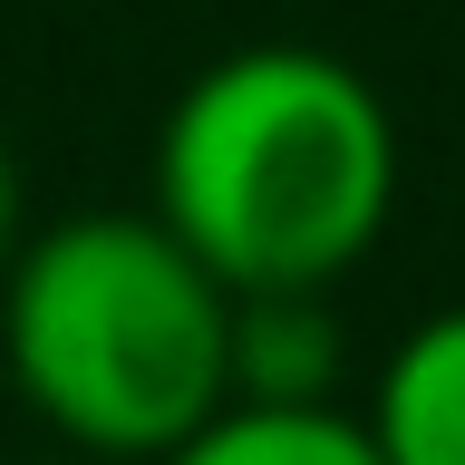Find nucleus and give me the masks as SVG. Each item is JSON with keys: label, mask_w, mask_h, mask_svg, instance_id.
<instances>
[{"label": "nucleus", "mask_w": 465, "mask_h": 465, "mask_svg": "<svg viewBox=\"0 0 465 465\" xmlns=\"http://www.w3.org/2000/svg\"><path fill=\"white\" fill-rule=\"evenodd\" d=\"M29 465H97V456H68V446H58V456H29Z\"/></svg>", "instance_id": "nucleus-7"}, {"label": "nucleus", "mask_w": 465, "mask_h": 465, "mask_svg": "<svg viewBox=\"0 0 465 465\" xmlns=\"http://www.w3.org/2000/svg\"><path fill=\"white\" fill-rule=\"evenodd\" d=\"M359 417L388 465H465V301L407 320Z\"/></svg>", "instance_id": "nucleus-3"}, {"label": "nucleus", "mask_w": 465, "mask_h": 465, "mask_svg": "<svg viewBox=\"0 0 465 465\" xmlns=\"http://www.w3.org/2000/svg\"><path fill=\"white\" fill-rule=\"evenodd\" d=\"M29 242V184H20V155H10V136H0V272L20 262Z\"/></svg>", "instance_id": "nucleus-6"}, {"label": "nucleus", "mask_w": 465, "mask_h": 465, "mask_svg": "<svg viewBox=\"0 0 465 465\" xmlns=\"http://www.w3.org/2000/svg\"><path fill=\"white\" fill-rule=\"evenodd\" d=\"M349 388V330L330 291H232V398L320 407Z\"/></svg>", "instance_id": "nucleus-4"}, {"label": "nucleus", "mask_w": 465, "mask_h": 465, "mask_svg": "<svg viewBox=\"0 0 465 465\" xmlns=\"http://www.w3.org/2000/svg\"><path fill=\"white\" fill-rule=\"evenodd\" d=\"M0 378L68 456L155 465L232 398V282L155 203L39 223L0 272Z\"/></svg>", "instance_id": "nucleus-2"}, {"label": "nucleus", "mask_w": 465, "mask_h": 465, "mask_svg": "<svg viewBox=\"0 0 465 465\" xmlns=\"http://www.w3.org/2000/svg\"><path fill=\"white\" fill-rule=\"evenodd\" d=\"M398 116L311 39L203 58L145 145V203L232 291H340L398 213Z\"/></svg>", "instance_id": "nucleus-1"}, {"label": "nucleus", "mask_w": 465, "mask_h": 465, "mask_svg": "<svg viewBox=\"0 0 465 465\" xmlns=\"http://www.w3.org/2000/svg\"><path fill=\"white\" fill-rule=\"evenodd\" d=\"M155 465H388L359 407H272V398H223L174 456Z\"/></svg>", "instance_id": "nucleus-5"}]
</instances>
